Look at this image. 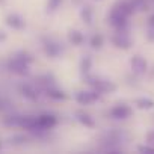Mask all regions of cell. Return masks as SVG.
Instances as JSON below:
<instances>
[{"label": "cell", "instance_id": "cell-1", "mask_svg": "<svg viewBox=\"0 0 154 154\" xmlns=\"http://www.w3.org/2000/svg\"><path fill=\"white\" fill-rule=\"evenodd\" d=\"M57 124H59V118L54 113H50V112L39 113V115H36V125L32 133L36 136H41V134L47 133L48 130L54 128Z\"/></svg>", "mask_w": 154, "mask_h": 154}, {"label": "cell", "instance_id": "cell-2", "mask_svg": "<svg viewBox=\"0 0 154 154\" xmlns=\"http://www.w3.org/2000/svg\"><path fill=\"white\" fill-rule=\"evenodd\" d=\"M83 80H85V83H86L89 88L98 91L100 94H112V92H115V91L118 89V86H116L113 82L100 79V77H95V75H91V74L83 75Z\"/></svg>", "mask_w": 154, "mask_h": 154}, {"label": "cell", "instance_id": "cell-3", "mask_svg": "<svg viewBox=\"0 0 154 154\" xmlns=\"http://www.w3.org/2000/svg\"><path fill=\"white\" fill-rule=\"evenodd\" d=\"M41 45H42V51L44 54L48 57V59H56L62 54L63 48H62V44L51 38V36H42L41 38Z\"/></svg>", "mask_w": 154, "mask_h": 154}, {"label": "cell", "instance_id": "cell-4", "mask_svg": "<svg viewBox=\"0 0 154 154\" xmlns=\"http://www.w3.org/2000/svg\"><path fill=\"white\" fill-rule=\"evenodd\" d=\"M6 69L20 77H27L30 74V65L17 56H12L6 60Z\"/></svg>", "mask_w": 154, "mask_h": 154}, {"label": "cell", "instance_id": "cell-5", "mask_svg": "<svg viewBox=\"0 0 154 154\" xmlns=\"http://www.w3.org/2000/svg\"><path fill=\"white\" fill-rule=\"evenodd\" d=\"M101 95L98 91L89 88V89H82V91H77L74 94V100L77 104H80V106H89V104H94L97 101L101 100Z\"/></svg>", "mask_w": 154, "mask_h": 154}, {"label": "cell", "instance_id": "cell-6", "mask_svg": "<svg viewBox=\"0 0 154 154\" xmlns=\"http://www.w3.org/2000/svg\"><path fill=\"white\" fill-rule=\"evenodd\" d=\"M107 23L115 29V30H128V17L122 15L119 11H116L115 8L110 9L109 15H107Z\"/></svg>", "mask_w": 154, "mask_h": 154}, {"label": "cell", "instance_id": "cell-7", "mask_svg": "<svg viewBox=\"0 0 154 154\" xmlns=\"http://www.w3.org/2000/svg\"><path fill=\"white\" fill-rule=\"evenodd\" d=\"M110 42L115 48H119V50H128L133 45L128 30H115V33L110 36Z\"/></svg>", "mask_w": 154, "mask_h": 154}, {"label": "cell", "instance_id": "cell-8", "mask_svg": "<svg viewBox=\"0 0 154 154\" xmlns=\"http://www.w3.org/2000/svg\"><path fill=\"white\" fill-rule=\"evenodd\" d=\"M18 92L23 98H26L27 101H38L39 100V89L33 85V83H29V82H23L20 86H18Z\"/></svg>", "mask_w": 154, "mask_h": 154}, {"label": "cell", "instance_id": "cell-9", "mask_svg": "<svg viewBox=\"0 0 154 154\" xmlns=\"http://www.w3.org/2000/svg\"><path fill=\"white\" fill-rule=\"evenodd\" d=\"M133 115V109L128 104H116L109 110V118L115 121H125Z\"/></svg>", "mask_w": 154, "mask_h": 154}, {"label": "cell", "instance_id": "cell-10", "mask_svg": "<svg viewBox=\"0 0 154 154\" xmlns=\"http://www.w3.org/2000/svg\"><path fill=\"white\" fill-rule=\"evenodd\" d=\"M130 68L131 72L136 75H143L148 71V62L145 60V57H142L140 54H134L130 59Z\"/></svg>", "mask_w": 154, "mask_h": 154}, {"label": "cell", "instance_id": "cell-11", "mask_svg": "<svg viewBox=\"0 0 154 154\" xmlns=\"http://www.w3.org/2000/svg\"><path fill=\"white\" fill-rule=\"evenodd\" d=\"M5 24L8 27H11L12 30H23L26 29V20L23 15L17 14V12H11L5 17Z\"/></svg>", "mask_w": 154, "mask_h": 154}, {"label": "cell", "instance_id": "cell-12", "mask_svg": "<svg viewBox=\"0 0 154 154\" xmlns=\"http://www.w3.org/2000/svg\"><path fill=\"white\" fill-rule=\"evenodd\" d=\"M75 119H77V122L82 124V125L86 127V128H95V127H97V122H95V119L92 118V115H89V113L85 112V110L75 112Z\"/></svg>", "mask_w": 154, "mask_h": 154}, {"label": "cell", "instance_id": "cell-13", "mask_svg": "<svg viewBox=\"0 0 154 154\" xmlns=\"http://www.w3.org/2000/svg\"><path fill=\"white\" fill-rule=\"evenodd\" d=\"M44 94H45L47 98L54 100V101H63V100L68 98V94H66L65 91L56 88V86H48V88H45V89H44Z\"/></svg>", "mask_w": 154, "mask_h": 154}, {"label": "cell", "instance_id": "cell-14", "mask_svg": "<svg viewBox=\"0 0 154 154\" xmlns=\"http://www.w3.org/2000/svg\"><path fill=\"white\" fill-rule=\"evenodd\" d=\"M112 8H115L116 11H119L122 15H125V17H128V18L134 14L133 6H131V3H130V0H119V2H116Z\"/></svg>", "mask_w": 154, "mask_h": 154}, {"label": "cell", "instance_id": "cell-15", "mask_svg": "<svg viewBox=\"0 0 154 154\" xmlns=\"http://www.w3.org/2000/svg\"><path fill=\"white\" fill-rule=\"evenodd\" d=\"M68 42L74 47H79L85 42V35L80 32V30H77V29H71L68 30Z\"/></svg>", "mask_w": 154, "mask_h": 154}, {"label": "cell", "instance_id": "cell-16", "mask_svg": "<svg viewBox=\"0 0 154 154\" xmlns=\"http://www.w3.org/2000/svg\"><path fill=\"white\" fill-rule=\"evenodd\" d=\"M80 18H82V21L86 26H92V21H94V9H92V6L83 5L80 8Z\"/></svg>", "mask_w": 154, "mask_h": 154}, {"label": "cell", "instance_id": "cell-17", "mask_svg": "<svg viewBox=\"0 0 154 154\" xmlns=\"http://www.w3.org/2000/svg\"><path fill=\"white\" fill-rule=\"evenodd\" d=\"M92 57L91 56H83L80 63H79V69H80V74L82 75H88L91 74V69H92Z\"/></svg>", "mask_w": 154, "mask_h": 154}, {"label": "cell", "instance_id": "cell-18", "mask_svg": "<svg viewBox=\"0 0 154 154\" xmlns=\"http://www.w3.org/2000/svg\"><path fill=\"white\" fill-rule=\"evenodd\" d=\"M134 106H136L139 110H151V109H154V100L145 98V97L136 98V100H134Z\"/></svg>", "mask_w": 154, "mask_h": 154}, {"label": "cell", "instance_id": "cell-19", "mask_svg": "<svg viewBox=\"0 0 154 154\" xmlns=\"http://www.w3.org/2000/svg\"><path fill=\"white\" fill-rule=\"evenodd\" d=\"M104 36L101 33H94L91 38H89V45L92 50H101L103 45H104Z\"/></svg>", "mask_w": 154, "mask_h": 154}, {"label": "cell", "instance_id": "cell-20", "mask_svg": "<svg viewBox=\"0 0 154 154\" xmlns=\"http://www.w3.org/2000/svg\"><path fill=\"white\" fill-rule=\"evenodd\" d=\"M130 3L133 6V11L134 12H143L148 9V3L146 0H130Z\"/></svg>", "mask_w": 154, "mask_h": 154}, {"label": "cell", "instance_id": "cell-21", "mask_svg": "<svg viewBox=\"0 0 154 154\" xmlns=\"http://www.w3.org/2000/svg\"><path fill=\"white\" fill-rule=\"evenodd\" d=\"M14 56H17V57L23 59V60H24V62H27L29 65H32V63L35 62V56H33L30 51H27V50H20V51H17Z\"/></svg>", "mask_w": 154, "mask_h": 154}, {"label": "cell", "instance_id": "cell-22", "mask_svg": "<svg viewBox=\"0 0 154 154\" xmlns=\"http://www.w3.org/2000/svg\"><path fill=\"white\" fill-rule=\"evenodd\" d=\"M63 3V0H47V12L48 14H53L56 12Z\"/></svg>", "mask_w": 154, "mask_h": 154}, {"label": "cell", "instance_id": "cell-23", "mask_svg": "<svg viewBox=\"0 0 154 154\" xmlns=\"http://www.w3.org/2000/svg\"><path fill=\"white\" fill-rule=\"evenodd\" d=\"M18 121H20V115H9L3 118V124L6 127H18Z\"/></svg>", "mask_w": 154, "mask_h": 154}, {"label": "cell", "instance_id": "cell-24", "mask_svg": "<svg viewBox=\"0 0 154 154\" xmlns=\"http://www.w3.org/2000/svg\"><path fill=\"white\" fill-rule=\"evenodd\" d=\"M137 151L139 152H145V154H151V152H154V145H149V143L139 145L137 146Z\"/></svg>", "mask_w": 154, "mask_h": 154}, {"label": "cell", "instance_id": "cell-25", "mask_svg": "<svg viewBox=\"0 0 154 154\" xmlns=\"http://www.w3.org/2000/svg\"><path fill=\"white\" fill-rule=\"evenodd\" d=\"M145 140H146V143L154 145V130H151V131H148L145 134Z\"/></svg>", "mask_w": 154, "mask_h": 154}, {"label": "cell", "instance_id": "cell-26", "mask_svg": "<svg viewBox=\"0 0 154 154\" xmlns=\"http://www.w3.org/2000/svg\"><path fill=\"white\" fill-rule=\"evenodd\" d=\"M148 41H154V27L148 29Z\"/></svg>", "mask_w": 154, "mask_h": 154}, {"label": "cell", "instance_id": "cell-27", "mask_svg": "<svg viewBox=\"0 0 154 154\" xmlns=\"http://www.w3.org/2000/svg\"><path fill=\"white\" fill-rule=\"evenodd\" d=\"M6 38H8L6 32H3V30H0V42H3V41H6Z\"/></svg>", "mask_w": 154, "mask_h": 154}, {"label": "cell", "instance_id": "cell-28", "mask_svg": "<svg viewBox=\"0 0 154 154\" xmlns=\"http://www.w3.org/2000/svg\"><path fill=\"white\" fill-rule=\"evenodd\" d=\"M148 27H154V14L149 15V18H148Z\"/></svg>", "mask_w": 154, "mask_h": 154}, {"label": "cell", "instance_id": "cell-29", "mask_svg": "<svg viewBox=\"0 0 154 154\" xmlns=\"http://www.w3.org/2000/svg\"><path fill=\"white\" fill-rule=\"evenodd\" d=\"M2 109H3V100L0 98V110H2Z\"/></svg>", "mask_w": 154, "mask_h": 154}, {"label": "cell", "instance_id": "cell-30", "mask_svg": "<svg viewBox=\"0 0 154 154\" xmlns=\"http://www.w3.org/2000/svg\"><path fill=\"white\" fill-rule=\"evenodd\" d=\"M94 2H101V0H94Z\"/></svg>", "mask_w": 154, "mask_h": 154}]
</instances>
